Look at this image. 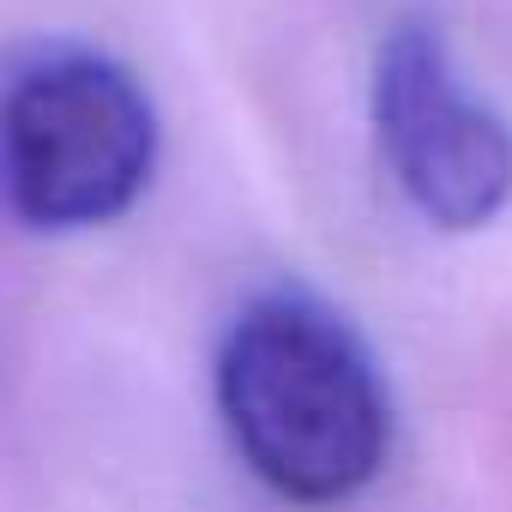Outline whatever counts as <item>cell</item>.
Masks as SVG:
<instances>
[{"label":"cell","instance_id":"cell-3","mask_svg":"<svg viewBox=\"0 0 512 512\" xmlns=\"http://www.w3.org/2000/svg\"><path fill=\"white\" fill-rule=\"evenodd\" d=\"M374 133L434 229H482L512 199V127L458 79L434 19L404 13L374 55Z\"/></svg>","mask_w":512,"mask_h":512},{"label":"cell","instance_id":"cell-1","mask_svg":"<svg viewBox=\"0 0 512 512\" xmlns=\"http://www.w3.org/2000/svg\"><path fill=\"white\" fill-rule=\"evenodd\" d=\"M217 410L241 464L296 506L362 494L392 446V398L362 332L314 290H260L223 332Z\"/></svg>","mask_w":512,"mask_h":512},{"label":"cell","instance_id":"cell-2","mask_svg":"<svg viewBox=\"0 0 512 512\" xmlns=\"http://www.w3.org/2000/svg\"><path fill=\"white\" fill-rule=\"evenodd\" d=\"M157 103L103 49L49 43L0 79V199L31 229L115 223L151 187Z\"/></svg>","mask_w":512,"mask_h":512}]
</instances>
